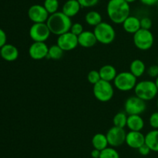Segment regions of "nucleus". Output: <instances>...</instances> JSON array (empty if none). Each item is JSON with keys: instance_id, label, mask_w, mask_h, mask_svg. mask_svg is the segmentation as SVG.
I'll list each match as a JSON object with an SVG mask.
<instances>
[{"instance_id": "nucleus-1", "label": "nucleus", "mask_w": 158, "mask_h": 158, "mask_svg": "<svg viewBox=\"0 0 158 158\" xmlns=\"http://www.w3.org/2000/svg\"><path fill=\"white\" fill-rule=\"evenodd\" d=\"M130 4L125 0H110L106 6L108 17L115 24H122L130 15Z\"/></svg>"}, {"instance_id": "nucleus-13", "label": "nucleus", "mask_w": 158, "mask_h": 158, "mask_svg": "<svg viewBox=\"0 0 158 158\" xmlns=\"http://www.w3.org/2000/svg\"><path fill=\"white\" fill-rule=\"evenodd\" d=\"M49 47L45 42H34L29 48V55L32 60H41L47 57Z\"/></svg>"}, {"instance_id": "nucleus-43", "label": "nucleus", "mask_w": 158, "mask_h": 158, "mask_svg": "<svg viewBox=\"0 0 158 158\" xmlns=\"http://www.w3.org/2000/svg\"><path fill=\"white\" fill-rule=\"evenodd\" d=\"M157 65H158V57H157Z\"/></svg>"}, {"instance_id": "nucleus-30", "label": "nucleus", "mask_w": 158, "mask_h": 158, "mask_svg": "<svg viewBox=\"0 0 158 158\" xmlns=\"http://www.w3.org/2000/svg\"><path fill=\"white\" fill-rule=\"evenodd\" d=\"M70 32H73L74 35H80L82 32H83V25L80 24L79 23H73L72 26L70 28Z\"/></svg>"}, {"instance_id": "nucleus-26", "label": "nucleus", "mask_w": 158, "mask_h": 158, "mask_svg": "<svg viewBox=\"0 0 158 158\" xmlns=\"http://www.w3.org/2000/svg\"><path fill=\"white\" fill-rule=\"evenodd\" d=\"M64 51L58 46V45H52L49 47V52L46 58L53 60H59L63 57Z\"/></svg>"}, {"instance_id": "nucleus-6", "label": "nucleus", "mask_w": 158, "mask_h": 158, "mask_svg": "<svg viewBox=\"0 0 158 158\" xmlns=\"http://www.w3.org/2000/svg\"><path fill=\"white\" fill-rule=\"evenodd\" d=\"M137 77L131 72H121L117 73L114 82V85L118 90L123 92L132 90L137 84Z\"/></svg>"}, {"instance_id": "nucleus-17", "label": "nucleus", "mask_w": 158, "mask_h": 158, "mask_svg": "<svg viewBox=\"0 0 158 158\" xmlns=\"http://www.w3.org/2000/svg\"><path fill=\"white\" fill-rule=\"evenodd\" d=\"M123 28L127 32L131 34H134L137 32L140 28V19L134 15H129L122 23Z\"/></svg>"}, {"instance_id": "nucleus-15", "label": "nucleus", "mask_w": 158, "mask_h": 158, "mask_svg": "<svg viewBox=\"0 0 158 158\" xmlns=\"http://www.w3.org/2000/svg\"><path fill=\"white\" fill-rule=\"evenodd\" d=\"M0 56L8 62H13L19 57V50L15 46L12 44H5L1 48Z\"/></svg>"}, {"instance_id": "nucleus-21", "label": "nucleus", "mask_w": 158, "mask_h": 158, "mask_svg": "<svg viewBox=\"0 0 158 158\" xmlns=\"http://www.w3.org/2000/svg\"><path fill=\"white\" fill-rule=\"evenodd\" d=\"M145 143L151 151L158 153V129L152 130L145 135Z\"/></svg>"}, {"instance_id": "nucleus-28", "label": "nucleus", "mask_w": 158, "mask_h": 158, "mask_svg": "<svg viewBox=\"0 0 158 158\" xmlns=\"http://www.w3.org/2000/svg\"><path fill=\"white\" fill-rule=\"evenodd\" d=\"M100 158H120V154L114 148H106L100 151Z\"/></svg>"}, {"instance_id": "nucleus-3", "label": "nucleus", "mask_w": 158, "mask_h": 158, "mask_svg": "<svg viewBox=\"0 0 158 158\" xmlns=\"http://www.w3.org/2000/svg\"><path fill=\"white\" fill-rule=\"evenodd\" d=\"M134 89L135 95L144 101L154 100L158 94V89L155 82L152 80H142L138 82Z\"/></svg>"}, {"instance_id": "nucleus-36", "label": "nucleus", "mask_w": 158, "mask_h": 158, "mask_svg": "<svg viewBox=\"0 0 158 158\" xmlns=\"http://www.w3.org/2000/svg\"><path fill=\"white\" fill-rule=\"evenodd\" d=\"M6 41H7V36H6V32L0 28V48L6 44Z\"/></svg>"}, {"instance_id": "nucleus-25", "label": "nucleus", "mask_w": 158, "mask_h": 158, "mask_svg": "<svg viewBox=\"0 0 158 158\" xmlns=\"http://www.w3.org/2000/svg\"><path fill=\"white\" fill-rule=\"evenodd\" d=\"M128 115L126 112H119L114 117L113 119V123L114 126L117 127L124 128L127 127V122Z\"/></svg>"}, {"instance_id": "nucleus-42", "label": "nucleus", "mask_w": 158, "mask_h": 158, "mask_svg": "<svg viewBox=\"0 0 158 158\" xmlns=\"http://www.w3.org/2000/svg\"><path fill=\"white\" fill-rule=\"evenodd\" d=\"M0 56H1V49H0Z\"/></svg>"}, {"instance_id": "nucleus-5", "label": "nucleus", "mask_w": 158, "mask_h": 158, "mask_svg": "<svg viewBox=\"0 0 158 158\" xmlns=\"http://www.w3.org/2000/svg\"><path fill=\"white\" fill-rule=\"evenodd\" d=\"M93 92L95 98L100 102H108L114 95V86L110 82L100 80L94 85Z\"/></svg>"}, {"instance_id": "nucleus-41", "label": "nucleus", "mask_w": 158, "mask_h": 158, "mask_svg": "<svg viewBox=\"0 0 158 158\" xmlns=\"http://www.w3.org/2000/svg\"><path fill=\"white\" fill-rule=\"evenodd\" d=\"M157 110H158V97H157Z\"/></svg>"}, {"instance_id": "nucleus-9", "label": "nucleus", "mask_w": 158, "mask_h": 158, "mask_svg": "<svg viewBox=\"0 0 158 158\" xmlns=\"http://www.w3.org/2000/svg\"><path fill=\"white\" fill-rule=\"evenodd\" d=\"M50 34L46 23H33L29 29V36L34 42H46Z\"/></svg>"}, {"instance_id": "nucleus-14", "label": "nucleus", "mask_w": 158, "mask_h": 158, "mask_svg": "<svg viewBox=\"0 0 158 158\" xmlns=\"http://www.w3.org/2000/svg\"><path fill=\"white\" fill-rule=\"evenodd\" d=\"M125 143L131 148L138 149L145 143V135H143L140 131H130L127 133Z\"/></svg>"}, {"instance_id": "nucleus-31", "label": "nucleus", "mask_w": 158, "mask_h": 158, "mask_svg": "<svg viewBox=\"0 0 158 158\" xmlns=\"http://www.w3.org/2000/svg\"><path fill=\"white\" fill-rule=\"evenodd\" d=\"M77 1L79 2L82 8L94 7L99 2V0H77Z\"/></svg>"}, {"instance_id": "nucleus-12", "label": "nucleus", "mask_w": 158, "mask_h": 158, "mask_svg": "<svg viewBox=\"0 0 158 158\" xmlns=\"http://www.w3.org/2000/svg\"><path fill=\"white\" fill-rule=\"evenodd\" d=\"M49 16V12L46 11L43 5H32L28 10V17L33 23H46Z\"/></svg>"}, {"instance_id": "nucleus-27", "label": "nucleus", "mask_w": 158, "mask_h": 158, "mask_svg": "<svg viewBox=\"0 0 158 158\" xmlns=\"http://www.w3.org/2000/svg\"><path fill=\"white\" fill-rule=\"evenodd\" d=\"M43 6L46 9V11L49 12V15H51V14L58 12L60 3H59L58 0H45Z\"/></svg>"}, {"instance_id": "nucleus-29", "label": "nucleus", "mask_w": 158, "mask_h": 158, "mask_svg": "<svg viewBox=\"0 0 158 158\" xmlns=\"http://www.w3.org/2000/svg\"><path fill=\"white\" fill-rule=\"evenodd\" d=\"M87 80L89 81V83H91L92 85H94L95 83H97V82L100 81L101 80L100 78V75L99 71L97 70H91L89 71V73L87 75Z\"/></svg>"}, {"instance_id": "nucleus-4", "label": "nucleus", "mask_w": 158, "mask_h": 158, "mask_svg": "<svg viewBox=\"0 0 158 158\" xmlns=\"http://www.w3.org/2000/svg\"><path fill=\"white\" fill-rule=\"evenodd\" d=\"M94 33L97 38V43L103 45H109L114 41L116 32L112 25L106 22H102L94 27Z\"/></svg>"}, {"instance_id": "nucleus-19", "label": "nucleus", "mask_w": 158, "mask_h": 158, "mask_svg": "<svg viewBox=\"0 0 158 158\" xmlns=\"http://www.w3.org/2000/svg\"><path fill=\"white\" fill-rule=\"evenodd\" d=\"M127 127L130 131H141L144 127V120L140 115H128Z\"/></svg>"}, {"instance_id": "nucleus-2", "label": "nucleus", "mask_w": 158, "mask_h": 158, "mask_svg": "<svg viewBox=\"0 0 158 158\" xmlns=\"http://www.w3.org/2000/svg\"><path fill=\"white\" fill-rule=\"evenodd\" d=\"M46 24L51 33L56 35H60L70 31L73 23L70 17L67 16L63 12L58 11L55 13L49 15L46 21Z\"/></svg>"}, {"instance_id": "nucleus-35", "label": "nucleus", "mask_w": 158, "mask_h": 158, "mask_svg": "<svg viewBox=\"0 0 158 158\" xmlns=\"http://www.w3.org/2000/svg\"><path fill=\"white\" fill-rule=\"evenodd\" d=\"M137 150H138L139 154L142 156H148L151 151V149L149 148V147H148L146 143H144L143 145H142V146L140 147V148H139Z\"/></svg>"}, {"instance_id": "nucleus-44", "label": "nucleus", "mask_w": 158, "mask_h": 158, "mask_svg": "<svg viewBox=\"0 0 158 158\" xmlns=\"http://www.w3.org/2000/svg\"><path fill=\"white\" fill-rule=\"evenodd\" d=\"M157 8H158V2H157Z\"/></svg>"}, {"instance_id": "nucleus-10", "label": "nucleus", "mask_w": 158, "mask_h": 158, "mask_svg": "<svg viewBox=\"0 0 158 158\" xmlns=\"http://www.w3.org/2000/svg\"><path fill=\"white\" fill-rule=\"evenodd\" d=\"M127 133L123 128L112 127L106 133L108 143L113 148H118L123 145L126 140Z\"/></svg>"}, {"instance_id": "nucleus-11", "label": "nucleus", "mask_w": 158, "mask_h": 158, "mask_svg": "<svg viewBox=\"0 0 158 158\" xmlns=\"http://www.w3.org/2000/svg\"><path fill=\"white\" fill-rule=\"evenodd\" d=\"M56 44L63 51H71L75 49L79 45L78 36L70 31L58 35Z\"/></svg>"}, {"instance_id": "nucleus-7", "label": "nucleus", "mask_w": 158, "mask_h": 158, "mask_svg": "<svg viewBox=\"0 0 158 158\" xmlns=\"http://www.w3.org/2000/svg\"><path fill=\"white\" fill-rule=\"evenodd\" d=\"M154 37L150 29H140L134 34V43L140 50L146 51L154 45Z\"/></svg>"}, {"instance_id": "nucleus-32", "label": "nucleus", "mask_w": 158, "mask_h": 158, "mask_svg": "<svg viewBox=\"0 0 158 158\" xmlns=\"http://www.w3.org/2000/svg\"><path fill=\"white\" fill-rule=\"evenodd\" d=\"M149 123L153 129H158V111L151 114L149 118Z\"/></svg>"}, {"instance_id": "nucleus-24", "label": "nucleus", "mask_w": 158, "mask_h": 158, "mask_svg": "<svg viewBox=\"0 0 158 158\" xmlns=\"http://www.w3.org/2000/svg\"><path fill=\"white\" fill-rule=\"evenodd\" d=\"M85 21L89 26H97L102 23V15L97 11H89L85 15Z\"/></svg>"}, {"instance_id": "nucleus-38", "label": "nucleus", "mask_w": 158, "mask_h": 158, "mask_svg": "<svg viewBox=\"0 0 158 158\" xmlns=\"http://www.w3.org/2000/svg\"><path fill=\"white\" fill-rule=\"evenodd\" d=\"M90 155L93 158H100V151H99V150H97V149H94V150L91 151Z\"/></svg>"}, {"instance_id": "nucleus-8", "label": "nucleus", "mask_w": 158, "mask_h": 158, "mask_svg": "<svg viewBox=\"0 0 158 158\" xmlns=\"http://www.w3.org/2000/svg\"><path fill=\"white\" fill-rule=\"evenodd\" d=\"M146 101L136 95L127 99L124 103V110L127 115H140L146 110Z\"/></svg>"}, {"instance_id": "nucleus-34", "label": "nucleus", "mask_w": 158, "mask_h": 158, "mask_svg": "<svg viewBox=\"0 0 158 158\" xmlns=\"http://www.w3.org/2000/svg\"><path fill=\"white\" fill-rule=\"evenodd\" d=\"M148 74L151 78H157L158 77V65H151L148 69Z\"/></svg>"}, {"instance_id": "nucleus-23", "label": "nucleus", "mask_w": 158, "mask_h": 158, "mask_svg": "<svg viewBox=\"0 0 158 158\" xmlns=\"http://www.w3.org/2000/svg\"><path fill=\"white\" fill-rule=\"evenodd\" d=\"M145 71H146V66L142 60L137 59L131 62L130 66V72L137 78L143 76Z\"/></svg>"}, {"instance_id": "nucleus-39", "label": "nucleus", "mask_w": 158, "mask_h": 158, "mask_svg": "<svg viewBox=\"0 0 158 158\" xmlns=\"http://www.w3.org/2000/svg\"><path fill=\"white\" fill-rule=\"evenodd\" d=\"M125 1H126L127 2H128L130 4V3L134 2H136V1H137V0H125Z\"/></svg>"}, {"instance_id": "nucleus-20", "label": "nucleus", "mask_w": 158, "mask_h": 158, "mask_svg": "<svg viewBox=\"0 0 158 158\" xmlns=\"http://www.w3.org/2000/svg\"><path fill=\"white\" fill-rule=\"evenodd\" d=\"M99 73H100L101 80L110 82V83L114 81L117 75V69L112 65H104L100 68Z\"/></svg>"}, {"instance_id": "nucleus-16", "label": "nucleus", "mask_w": 158, "mask_h": 158, "mask_svg": "<svg viewBox=\"0 0 158 158\" xmlns=\"http://www.w3.org/2000/svg\"><path fill=\"white\" fill-rule=\"evenodd\" d=\"M78 43L80 46L83 48H91L97 43V38L94 32L91 31H83L80 35H78Z\"/></svg>"}, {"instance_id": "nucleus-18", "label": "nucleus", "mask_w": 158, "mask_h": 158, "mask_svg": "<svg viewBox=\"0 0 158 158\" xmlns=\"http://www.w3.org/2000/svg\"><path fill=\"white\" fill-rule=\"evenodd\" d=\"M81 8V6L77 0H67L63 4L62 12L67 16L72 18L79 13Z\"/></svg>"}, {"instance_id": "nucleus-40", "label": "nucleus", "mask_w": 158, "mask_h": 158, "mask_svg": "<svg viewBox=\"0 0 158 158\" xmlns=\"http://www.w3.org/2000/svg\"><path fill=\"white\" fill-rule=\"evenodd\" d=\"M155 84H156V86H157V89H158V77H157V78H155Z\"/></svg>"}, {"instance_id": "nucleus-22", "label": "nucleus", "mask_w": 158, "mask_h": 158, "mask_svg": "<svg viewBox=\"0 0 158 158\" xmlns=\"http://www.w3.org/2000/svg\"><path fill=\"white\" fill-rule=\"evenodd\" d=\"M92 145L94 149L99 150L100 151L107 148L109 143L106 134L101 133L96 134L92 138Z\"/></svg>"}, {"instance_id": "nucleus-33", "label": "nucleus", "mask_w": 158, "mask_h": 158, "mask_svg": "<svg viewBox=\"0 0 158 158\" xmlns=\"http://www.w3.org/2000/svg\"><path fill=\"white\" fill-rule=\"evenodd\" d=\"M152 27V21L149 17H143L140 19V28L143 29H151Z\"/></svg>"}, {"instance_id": "nucleus-37", "label": "nucleus", "mask_w": 158, "mask_h": 158, "mask_svg": "<svg viewBox=\"0 0 158 158\" xmlns=\"http://www.w3.org/2000/svg\"><path fill=\"white\" fill-rule=\"evenodd\" d=\"M143 5L148 6H152L154 5H157L158 2V0H140Z\"/></svg>"}]
</instances>
